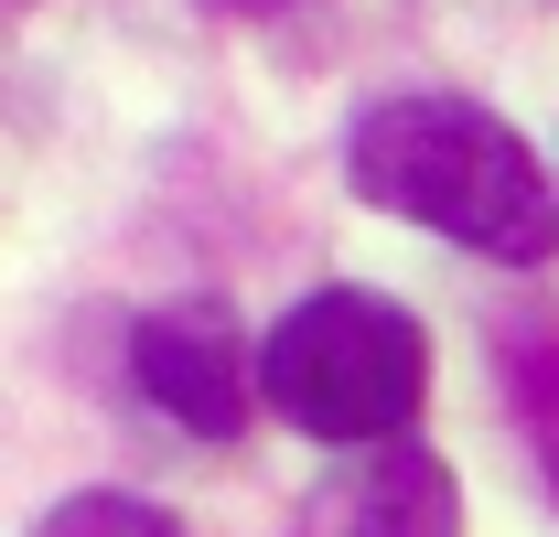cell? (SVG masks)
I'll use <instances>...</instances> for the list:
<instances>
[{"mask_svg": "<svg viewBox=\"0 0 559 537\" xmlns=\"http://www.w3.org/2000/svg\"><path fill=\"white\" fill-rule=\"evenodd\" d=\"M345 172L366 204L409 215L452 248H485L506 268L559 259V194L538 172V151L474 97H388L366 108L345 140Z\"/></svg>", "mask_w": 559, "mask_h": 537, "instance_id": "1", "label": "cell"}, {"mask_svg": "<svg viewBox=\"0 0 559 537\" xmlns=\"http://www.w3.org/2000/svg\"><path fill=\"white\" fill-rule=\"evenodd\" d=\"M419 387H430V334H419V312H399L388 290H312L259 344V398L290 430L345 441V452L409 441Z\"/></svg>", "mask_w": 559, "mask_h": 537, "instance_id": "2", "label": "cell"}, {"mask_svg": "<svg viewBox=\"0 0 559 537\" xmlns=\"http://www.w3.org/2000/svg\"><path fill=\"white\" fill-rule=\"evenodd\" d=\"M130 366H140V398L162 408L173 430H194V441H237V430H248L259 355H248V334H237L215 301H162V312H140Z\"/></svg>", "mask_w": 559, "mask_h": 537, "instance_id": "3", "label": "cell"}, {"mask_svg": "<svg viewBox=\"0 0 559 537\" xmlns=\"http://www.w3.org/2000/svg\"><path fill=\"white\" fill-rule=\"evenodd\" d=\"M323 527L334 537H463V494H452V473L430 463L419 441H377V452L334 484Z\"/></svg>", "mask_w": 559, "mask_h": 537, "instance_id": "4", "label": "cell"}, {"mask_svg": "<svg viewBox=\"0 0 559 537\" xmlns=\"http://www.w3.org/2000/svg\"><path fill=\"white\" fill-rule=\"evenodd\" d=\"M506 387H516V430L538 441V463L559 473V334H527L506 355Z\"/></svg>", "mask_w": 559, "mask_h": 537, "instance_id": "5", "label": "cell"}, {"mask_svg": "<svg viewBox=\"0 0 559 537\" xmlns=\"http://www.w3.org/2000/svg\"><path fill=\"white\" fill-rule=\"evenodd\" d=\"M33 537H183V527L162 505H140V494H66Z\"/></svg>", "mask_w": 559, "mask_h": 537, "instance_id": "6", "label": "cell"}, {"mask_svg": "<svg viewBox=\"0 0 559 537\" xmlns=\"http://www.w3.org/2000/svg\"><path fill=\"white\" fill-rule=\"evenodd\" d=\"M205 11H226V22H259V11H290V0H205Z\"/></svg>", "mask_w": 559, "mask_h": 537, "instance_id": "7", "label": "cell"}]
</instances>
